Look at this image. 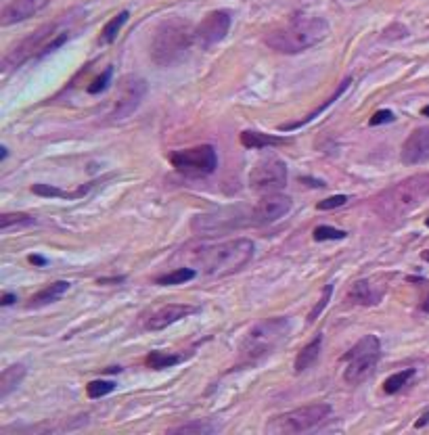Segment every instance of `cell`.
<instances>
[{
    "mask_svg": "<svg viewBox=\"0 0 429 435\" xmlns=\"http://www.w3.org/2000/svg\"><path fill=\"white\" fill-rule=\"evenodd\" d=\"M82 17H84L82 9H71V11L59 15L57 19H53L50 23L38 28L32 36L17 42L3 57V65H0L3 67V74H9L11 69L21 67L30 59H38V57H44V55L61 48L71 36H76L78 23L82 21Z\"/></svg>",
    "mask_w": 429,
    "mask_h": 435,
    "instance_id": "6da1fadb",
    "label": "cell"
},
{
    "mask_svg": "<svg viewBox=\"0 0 429 435\" xmlns=\"http://www.w3.org/2000/svg\"><path fill=\"white\" fill-rule=\"evenodd\" d=\"M429 197V174H417L375 197L373 209L385 222H396L414 211Z\"/></svg>",
    "mask_w": 429,
    "mask_h": 435,
    "instance_id": "7a4b0ae2",
    "label": "cell"
},
{
    "mask_svg": "<svg viewBox=\"0 0 429 435\" xmlns=\"http://www.w3.org/2000/svg\"><path fill=\"white\" fill-rule=\"evenodd\" d=\"M329 34V26L323 17L296 15L287 26H283L266 36V44L283 55H298L306 48L316 46Z\"/></svg>",
    "mask_w": 429,
    "mask_h": 435,
    "instance_id": "3957f363",
    "label": "cell"
},
{
    "mask_svg": "<svg viewBox=\"0 0 429 435\" xmlns=\"http://www.w3.org/2000/svg\"><path fill=\"white\" fill-rule=\"evenodd\" d=\"M254 258V243L249 239H233L211 247H201L195 253V262L201 264L209 276H227L239 272Z\"/></svg>",
    "mask_w": 429,
    "mask_h": 435,
    "instance_id": "277c9868",
    "label": "cell"
},
{
    "mask_svg": "<svg viewBox=\"0 0 429 435\" xmlns=\"http://www.w3.org/2000/svg\"><path fill=\"white\" fill-rule=\"evenodd\" d=\"M193 42H195L193 26L180 17H170L155 30L151 42V57L162 67L176 65L187 57Z\"/></svg>",
    "mask_w": 429,
    "mask_h": 435,
    "instance_id": "5b68a950",
    "label": "cell"
},
{
    "mask_svg": "<svg viewBox=\"0 0 429 435\" xmlns=\"http://www.w3.org/2000/svg\"><path fill=\"white\" fill-rule=\"evenodd\" d=\"M289 333V320L287 318H266L249 329L245 335L241 347H239V362L241 365H254V362L270 356Z\"/></svg>",
    "mask_w": 429,
    "mask_h": 435,
    "instance_id": "8992f818",
    "label": "cell"
},
{
    "mask_svg": "<svg viewBox=\"0 0 429 435\" xmlns=\"http://www.w3.org/2000/svg\"><path fill=\"white\" fill-rule=\"evenodd\" d=\"M381 358V341L377 335H365L359 343H356L345 356V371H343V379L347 385H361L363 381H367L377 362Z\"/></svg>",
    "mask_w": 429,
    "mask_h": 435,
    "instance_id": "52a82bcc",
    "label": "cell"
},
{
    "mask_svg": "<svg viewBox=\"0 0 429 435\" xmlns=\"http://www.w3.org/2000/svg\"><path fill=\"white\" fill-rule=\"evenodd\" d=\"M331 414V406L329 404H310V406H302L296 410H289L285 414L274 416L268 425L266 431L268 433H304L310 431L314 427H318L325 418H329Z\"/></svg>",
    "mask_w": 429,
    "mask_h": 435,
    "instance_id": "ba28073f",
    "label": "cell"
},
{
    "mask_svg": "<svg viewBox=\"0 0 429 435\" xmlns=\"http://www.w3.org/2000/svg\"><path fill=\"white\" fill-rule=\"evenodd\" d=\"M170 164L172 168H176L180 174L189 178H201V176H209L216 170L218 155L211 144H199V147H193V149L174 151L170 155Z\"/></svg>",
    "mask_w": 429,
    "mask_h": 435,
    "instance_id": "9c48e42d",
    "label": "cell"
},
{
    "mask_svg": "<svg viewBox=\"0 0 429 435\" xmlns=\"http://www.w3.org/2000/svg\"><path fill=\"white\" fill-rule=\"evenodd\" d=\"M287 184V166L276 157L260 160L249 172V186L256 193H276Z\"/></svg>",
    "mask_w": 429,
    "mask_h": 435,
    "instance_id": "30bf717a",
    "label": "cell"
},
{
    "mask_svg": "<svg viewBox=\"0 0 429 435\" xmlns=\"http://www.w3.org/2000/svg\"><path fill=\"white\" fill-rule=\"evenodd\" d=\"M233 17L229 11H211L205 15V19L195 28V42L201 48H211L218 42H222L231 30Z\"/></svg>",
    "mask_w": 429,
    "mask_h": 435,
    "instance_id": "8fae6325",
    "label": "cell"
},
{
    "mask_svg": "<svg viewBox=\"0 0 429 435\" xmlns=\"http://www.w3.org/2000/svg\"><path fill=\"white\" fill-rule=\"evenodd\" d=\"M145 93H147V82L142 78H134V76L124 78L122 84H120V95H117V103H115V109H113V119L130 117L138 109Z\"/></svg>",
    "mask_w": 429,
    "mask_h": 435,
    "instance_id": "7c38bea8",
    "label": "cell"
},
{
    "mask_svg": "<svg viewBox=\"0 0 429 435\" xmlns=\"http://www.w3.org/2000/svg\"><path fill=\"white\" fill-rule=\"evenodd\" d=\"M292 209V199L285 195L270 193L268 197L260 199L258 205L251 209V222L254 224H272L285 213H289Z\"/></svg>",
    "mask_w": 429,
    "mask_h": 435,
    "instance_id": "4fadbf2b",
    "label": "cell"
},
{
    "mask_svg": "<svg viewBox=\"0 0 429 435\" xmlns=\"http://www.w3.org/2000/svg\"><path fill=\"white\" fill-rule=\"evenodd\" d=\"M400 160L406 166H419L429 162V126L417 128L408 134L402 144Z\"/></svg>",
    "mask_w": 429,
    "mask_h": 435,
    "instance_id": "5bb4252c",
    "label": "cell"
},
{
    "mask_svg": "<svg viewBox=\"0 0 429 435\" xmlns=\"http://www.w3.org/2000/svg\"><path fill=\"white\" fill-rule=\"evenodd\" d=\"M193 312H197L193 306H184V304H168V306H162L158 310L151 312V316L147 318L145 322V329L147 331H162L187 316H191Z\"/></svg>",
    "mask_w": 429,
    "mask_h": 435,
    "instance_id": "9a60e30c",
    "label": "cell"
},
{
    "mask_svg": "<svg viewBox=\"0 0 429 435\" xmlns=\"http://www.w3.org/2000/svg\"><path fill=\"white\" fill-rule=\"evenodd\" d=\"M50 0H11V3L3 9V26H13L19 21H26L34 15H38Z\"/></svg>",
    "mask_w": 429,
    "mask_h": 435,
    "instance_id": "2e32d148",
    "label": "cell"
},
{
    "mask_svg": "<svg viewBox=\"0 0 429 435\" xmlns=\"http://www.w3.org/2000/svg\"><path fill=\"white\" fill-rule=\"evenodd\" d=\"M383 298V291L369 280H356L347 291V302L356 306H377Z\"/></svg>",
    "mask_w": 429,
    "mask_h": 435,
    "instance_id": "e0dca14e",
    "label": "cell"
},
{
    "mask_svg": "<svg viewBox=\"0 0 429 435\" xmlns=\"http://www.w3.org/2000/svg\"><path fill=\"white\" fill-rule=\"evenodd\" d=\"M67 289H69V282H67V280H57V282L44 287L42 291H38L36 296H32L28 308H42V306H48V304L57 302L59 298H63V296L67 293Z\"/></svg>",
    "mask_w": 429,
    "mask_h": 435,
    "instance_id": "ac0fdd59",
    "label": "cell"
},
{
    "mask_svg": "<svg viewBox=\"0 0 429 435\" xmlns=\"http://www.w3.org/2000/svg\"><path fill=\"white\" fill-rule=\"evenodd\" d=\"M321 347H323V335L314 337L308 345H304L300 349V354L296 356V362H294L296 373H304L314 365V362L318 360V356H321Z\"/></svg>",
    "mask_w": 429,
    "mask_h": 435,
    "instance_id": "d6986e66",
    "label": "cell"
},
{
    "mask_svg": "<svg viewBox=\"0 0 429 435\" xmlns=\"http://www.w3.org/2000/svg\"><path fill=\"white\" fill-rule=\"evenodd\" d=\"M289 142L287 138L280 136H272V134H262V132H251L245 130L241 134V144L247 149H264V147H276V144H285Z\"/></svg>",
    "mask_w": 429,
    "mask_h": 435,
    "instance_id": "ffe728a7",
    "label": "cell"
},
{
    "mask_svg": "<svg viewBox=\"0 0 429 435\" xmlns=\"http://www.w3.org/2000/svg\"><path fill=\"white\" fill-rule=\"evenodd\" d=\"M23 377H26V367L23 365H13V367L5 369L3 375H0V400H7L9 394L19 387Z\"/></svg>",
    "mask_w": 429,
    "mask_h": 435,
    "instance_id": "44dd1931",
    "label": "cell"
},
{
    "mask_svg": "<svg viewBox=\"0 0 429 435\" xmlns=\"http://www.w3.org/2000/svg\"><path fill=\"white\" fill-rule=\"evenodd\" d=\"M350 82H352L350 78H347V80H343V82H341V86H339V88L335 90V95H333V97H331L329 101H325V103H323V105H321V107H318L316 111H312V113H310L308 117H304L302 122H296V124H285V126H280V130H283V132H289V130H298V128L306 126L308 122H312V119H314V117H316V115H318L321 111H325V109H327V107H329L331 103H335V101H337V99L341 97V93H343V90L347 88V84H350Z\"/></svg>",
    "mask_w": 429,
    "mask_h": 435,
    "instance_id": "7402d4cb",
    "label": "cell"
},
{
    "mask_svg": "<svg viewBox=\"0 0 429 435\" xmlns=\"http://www.w3.org/2000/svg\"><path fill=\"white\" fill-rule=\"evenodd\" d=\"M182 358L176 356V354H166V351H151L147 356V367L153 369V371H162V369H170V367H176L178 362Z\"/></svg>",
    "mask_w": 429,
    "mask_h": 435,
    "instance_id": "603a6c76",
    "label": "cell"
},
{
    "mask_svg": "<svg viewBox=\"0 0 429 435\" xmlns=\"http://www.w3.org/2000/svg\"><path fill=\"white\" fill-rule=\"evenodd\" d=\"M90 184L84 186V188H78L76 193H67V191H61V188H55V186H48V184H34L32 186V193L36 195H42V197H61V199H78V197H84L88 193Z\"/></svg>",
    "mask_w": 429,
    "mask_h": 435,
    "instance_id": "cb8c5ba5",
    "label": "cell"
},
{
    "mask_svg": "<svg viewBox=\"0 0 429 435\" xmlns=\"http://www.w3.org/2000/svg\"><path fill=\"white\" fill-rule=\"evenodd\" d=\"M412 377H414V369H404V371H400V373H394L392 377L385 379L383 392H385L388 396H394V394H398Z\"/></svg>",
    "mask_w": 429,
    "mask_h": 435,
    "instance_id": "d4e9b609",
    "label": "cell"
},
{
    "mask_svg": "<svg viewBox=\"0 0 429 435\" xmlns=\"http://www.w3.org/2000/svg\"><path fill=\"white\" fill-rule=\"evenodd\" d=\"M197 276V272L193 268H176L164 276H158L155 282L158 284H182V282H189Z\"/></svg>",
    "mask_w": 429,
    "mask_h": 435,
    "instance_id": "484cf974",
    "label": "cell"
},
{
    "mask_svg": "<svg viewBox=\"0 0 429 435\" xmlns=\"http://www.w3.org/2000/svg\"><path fill=\"white\" fill-rule=\"evenodd\" d=\"M34 224V218L28 213H5L0 215V231L7 233L11 226H30Z\"/></svg>",
    "mask_w": 429,
    "mask_h": 435,
    "instance_id": "4316f807",
    "label": "cell"
},
{
    "mask_svg": "<svg viewBox=\"0 0 429 435\" xmlns=\"http://www.w3.org/2000/svg\"><path fill=\"white\" fill-rule=\"evenodd\" d=\"M128 21V11H122L120 15H115L105 28H103V36H101V40L105 42V44H109V42H113L115 38H117V34H120V30H122V26Z\"/></svg>",
    "mask_w": 429,
    "mask_h": 435,
    "instance_id": "83f0119b",
    "label": "cell"
},
{
    "mask_svg": "<svg viewBox=\"0 0 429 435\" xmlns=\"http://www.w3.org/2000/svg\"><path fill=\"white\" fill-rule=\"evenodd\" d=\"M170 431L172 433H213V431H218V425H211V423H205V420H195V423L174 427Z\"/></svg>",
    "mask_w": 429,
    "mask_h": 435,
    "instance_id": "f1b7e54d",
    "label": "cell"
},
{
    "mask_svg": "<svg viewBox=\"0 0 429 435\" xmlns=\"http://www.w3.org/2000/svg\"><path fill=\"white\" fill-rule=\"evenodd\" d=\"M113 389H115V383L113 381H90L86 385V396L90 400H99L103 396H109Z\"/></svg>",
    "mask_w": 429,
    "mask_h": 435,
    "instance_id": "f546056e",
    "label": "cell"
},
{
    "mask_svg": "<svg viewBox=\"0 0 429 435\" xmlns=\"http://www.w3.org/2000/svg\"><path fill=\"white\" fill-rule=\"evenodd\" d=\"M347 233L333 229V226H316L314 229V241H341L345 239Z\"/></svg>",
    "mask_w": 429,
    "mask_h": 435,
    "instance_id": "4dcf8cb0",
    "label": "cell"
},
{
    "mask_svg": "<svg viewBox=\"0 0 429 435\" xmlns=\"http://www.w3.org/2000/svg\"><path fill=\"white\" fill-rule=\"evenodd\" d=\"M331 296H333V284L329 282V284H325V289H323V298L318 300V304L312 308V312L308 314V322H314L321 314H323V310L327 308V304L331 302Z\"/></svg>",
    "mask_w": 429,
    "mask_h": 435,
    "instance_id": "1f68e13d",
    "label": "cell"
},
{
    "mask_svg": "<svg viewBox=\"0 0 429 435\" xmlns=\"http://www.w3.org/2000/svg\"><path fill=\"white\" fill-rule=\"evenodd\" d=\"M347 203V197L345 195H333V197H329V199H325V201H318V209L321 211H325V209H335V207H341V205H345Z\"/></svg>",
    "mask_w": 429,
    "mask_h": 435,
    "instance_id": "d6a6232c",
    "label": "cell"
},
{
    "mask_svg": "<svg viewBox=\"0 0 429 435\" xmlns=\"http://www.w3.org/2000/svg\"><path fill=\"white\" fill-rule=\"evenodd\" d=\"M109 80H111V67L105 71V74H103L101 78H97V80L88 86V93H90V95H99L101 90H105V88H107Z\"/></svg>",
    "mask_w": 429,
    "mask_h": 435,
    "instance_id": "836d02e7",
    "label": "cell"
},
{
    "mask_svg": "<svg viewBox=\"0 0 429 435\" xmlns=\"http://www.w3.org/2000/svg\"><path fill=\"white\" fill-rule=\"evenodd\" d=\"M390 122H394V113L392 111H388V109H383V111H377L373 117H371V126H379V124H390Z\"/></svg>",
    "mask_w": 429,
    "mask_h": 435,
    "instance_id": "e575fe53",
    "label": "cell"
},
{
    "mask_svg": "<svg viewBox=\"0 0 429 435\" xmlns=\"http://www.w3.org/2000/svg\"><path fill=\"white\" fill-rule=\"evenodd\" d=\"M17 302V296L15 293H5L3 296V306H11V304H15Z\"/></svg>",
    "mask_w": 429,
    "mask_h": 435,
    "instance_id": "d590c367",
    "label": "cell"
},
{
    "mask_svg": "<svg viewBox=\"0 0 429 435\" xmlns=\"http://www.w3.org/2000/svg\"><path fill=\"white\" fill-rule=\"evenodd\" d=\"M30 264H34V266H46V260L40 258V255H30Z\"/></svg>",
    "mask_w": 429,
    "mask_h": 435,
    "instance_id": "8d00e7d4",
    "label": "cell"
},
{
    "mask_svg": "<svg viewBox=\"0 0 429 435\" xmlns=\"http://www.w3.org/2000/svg\"><path fill=\"white\" fill-rule=\"evenodd\" d=\"M427 423H429V410L421 416V420H417V425H414V427H423V425H427Z\"/></svg>",
    "mask_w": 429,
    "mask_h": 435,
    "instance_id": "74e56055",
    "label": "cell"
},
{
    "mask_svg": "<svg viewBox=\"0 0 429 435\" xmlns=\"http://www.w3.org/2000/svg\"><path fill=\"white\" fill-rule=\"evenodd\" d=\"M421 310H423V312H429V296H427V300L421 304Z\"/></svg>",
    "mask_w": 429,
    "mask_h": 435,
    "instance_id": "f35d334b",
    "label": "cell"
},
{
    "mask_svg": "<svg viewBox=\"0 0 429 435\" xmlns=\"http://www.w3.org/2000/svg\"><path fill=\"white\" fill-rule=\"evenodd\" d=\"M421 258H423V260H425V262L429 264V249H427V251H423V255H421Z\"/></svg>",
    "mask_w": 429,
    "mask_h": 435,
    "instance_id": "ab89813d",
    "label": "cell"
},
{
    "mask_svg": "<svg viewBox=\"0 0 429 435\" xmlns=\"http://www.w3.org/2000/svg\"><path fill=\"white\" fill-rule=\"evenodd\" d=\"M423 115H429V107H425V109H423Z\"/></svg>",
    "mask_w": 429,
    "mask_h": 435,
    "instance_id": "60d3db41",
    "label": "cell"
},
{
    "mask_svg": "<svg viewBox=\"0 0 429 435\" xmlns=\"http://www.w3.org/2000/svg\"><path fill=\"white\" fill-rule=\"evenodd\" d=\"M425 224H427V226H429V218H427V222H425Z\"/></svg>",
    "mask_w": 429,
    "mask_h": 435,
    "instance_id": "b9f144b4",
    "label": "cell"
}]
</instances>
